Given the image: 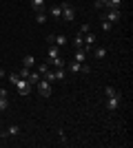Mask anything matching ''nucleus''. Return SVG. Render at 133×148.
Wrapping results in <instances>:
<instances>
[{
  "mask_svg": "<svg viewBox=\"0 0 133 148\" xmlns=\"http://www.w3.org/2000/svg\"><path fill=\"white\" fill-rule=\"evenodd\" d=\"M0 97H9V91H7V88H0Z\"/></svg>",
  "mask_w": 133,
  "mask_h": 148,
  "instance_id": "obj_30",
  "label": "nucleus"
},
{
  "mask_svg": "<svg viewBox=\"0 0 133 148\" xmlns=\"http://www.w3.org/2000/svg\"><path fill=\"white\" fill-rule=\"evenodd\" d=\"M42 77H44L47 82H56V71H47V73H44Z\"/></svg>",
  "mask_w": 133,
  "mask_h": 148,
  "instance_id": "obj_22",
  "label": "nucleus"
},
{
  "mask_svg": "<svg viewBox=\"0 0 133 148\" xmlns=\"http://www.w3.org/2000/svg\"><path fill=\"white\" fill-rule=\"evenodd\" d=\"M82 42H84V47H93V44H95V36H93V31H89V33H84Z\"/></svg>",
  "mask_w": 133,
  "mask_h": 148,
  "instance_id": "obj_10",
  "label": "nucleus"
},
{
  "mask_svg": "<svg viewBox=\"0 0 133 148\" xmlns=\"http://www.w3.org/2000/svg\"><path fill=\"white\" fill-rule=\"evenodd\" d=\"M18 77H20L18 73H11V75H9V82H11V84H16V82H18Z\"/></svg>",
  "mask_w": 133,
  "mask_h": 148,
  "instance_id": "obj_29",
  "label": "nucleus"
},
{
  "mask_svg": "<svg viewBox=\"0 0 133 148\" xmlns=\"http://www.w3.org/2000/svg\"><path fill=\"white\" fill-rule=\"evenodd\" d=\"M38 80H40V73L31 69V71H29V75H27V82H29L31 86H36V82H38Z\"/></svg>",
  "mask_w": 133,
  "mask_h": 148,
  "instance_id": "obj_9",
  "label": "nucleus"
},
{
  "mask_svg": "<svg viewBox=\"0 0 133 148\" xmlns=\"http://www.w3.org/2000/svg\"><path fill=\"white\" fill-rule=\"evenodd\" d=\"M58 139H60V144H62V146H67V135H64V130H58Z\"/></svg>",
  "mask_w": 133,
  "mask_h": 148,
  "instance_id": "obj_24",
  "label": "nucleus"
},
{
  "mask_svg": "<svg viewBox=\"0 0 133 148\" xmlns=\"http://www.w3.org/2000/svg\"><path fill=\"white\" fill-rule=\"evenodd\" d=\"M76 62H80V64L87 62V53H84L82 49H76Z\"/></svg>",
  "mask_w": 133,
  "mask_h": 148,
  "instance_id": "obj_16",
  "label": "nucleus"
},
{
  "mask_svg": "<svg viewBox=\"0 0 133 148\" xmlns=\"http://www.w3.org/2000/svg\"><path fill=\"white\" fill-rule=\"evenodd\" d=\"M60 9H62V20L71 22V20L76 18V9H73V5H71V2H62V5H60Z\"/></svg>",
  "mask_w": 133,
  "mask_h": 148,
  "instance_id": "obj_2",
  "label": "nucleus"
},
{
  "mask_svg": "<svg viewBox=\"0 0 133 148\" xmlns=\"http://www.w3.org/2000/svg\"><path fill=\"white\" fill-rule=\"evenodd\" d=\"M64 75H67L64 69H56V80H64Z\"/></svg>",
  "mask_w": 133,
  "mask_h": 148,
  "instance_id": "obj_25",
  "label": "nucleus"
},
{
  "mask_svg": "<svg viewBox=\"0 0 133 148\" xmlns=\"http://www.w3.org/2000/svg\"><path fill=\"white\" fill-rule=\"evenodd\" d=\"M33 88H38V93L42 95V97H49V95H51V82H47L44 77H40Z\"/></svg>",
  "mask_w": 133,
  "mask_h": 148,
  "instance_id": "obj_1",
  "label": "nucleus"
},
{
  "mask_svg": "<svg viewBox=\"0 0 133 148\" xmlns=\"http://www.w3.org/2000/svg\"><path fill=\"white\" fill-rule=\"evenodd\" d=\"M36 71H38V73H40V77H42V75L47 73V71H49V64H47V62H42V64H38V69H36Z\"/></svg>",
  "mask_w": 133,
  "mask_h": 148,
  "instance_id": "obj_20",
  "label": "nucleus"
},
{
  "mask_svg": "<svg viewBox=\"0 0 133 148\" xmlns=\"http://www.w3.org/2000/svg\"><path fill=\"white\" fill-rule=\"evenodd\" d=\"M104 95H107V97H118V95H120V91H118V88H113V86H107V88H104Z\"/></svg>",
  "mask_w": 133,
  "mask_h": 148,
  "instance_id": "obj_15",
  "label": "nucleus"
},
{
  "mask_svg": "<svg viewBox=\"0 0 133 148\" xmlns=\"http://www.w3.org/2000/svg\"><path fill=\"white\" fill-rule=\"evenodd\" d=\"M31 7H33V11H42L44 9V0H31Z\"/></svg>",
  "mask_w": 133,
  "mask_h": 148,
  "instance_id": "obj_17",
  "label": "nucleus"
},
{
  "mask_svg": "<svg viewBox=\"0 0 133 148\" xmlns=\"http://www.w3.org/2000/svg\"><path fill=\"white\" fill-rule=\"evenodd\" d=\"M93 58L95 60H104V58H107V49H104V47H95L93 49Z\"/></svg>",
  "mask_w": 133,
  "mask_h": 148,
  "instance_id": "obj_11",
  "label": "nucleus"
},
{
  "mask_svg": "<svg viewBox=\"0 0 133 148\" xmlns=\"http://www.w3.org/2000/svg\"><path fill=\"white\" fill-rule=\"evenodd\" d=\"M89 31H91V25H89V22H84V25L80 27V33L84 36V33H89Z\"/></svg>",
  "mask_w": 133,
  "mask_h": 148,
  "instance_id": "obj_27",
  "label": "nucleus"
},
{
  "mask_svg": "<svg viewBox=\"0 0 133 148\" xmlns=\"http://www.w3.org/2000/svg\"><path fill=\"white\" fill-rule=\"evenodd\" d=\"M111 25H113V22H109V20H102V31H104V33H107V31H111Z\"/></svg>",
  "mask_w": 133,
  "mask_h": 148,
  "instance_id": "obj_26",
  "label": "nucleus"
},
{
  "mask_svg": "<svg viewBox=\"0 0 133 148\" xmlns=\"http://www.w3.org/2000/svg\"><path fill=\"white\" fill-rule=\"evenodd\" d=\"M47 64H49V66H53V69H64V60L60 56L58 58H51V60H47Z\"/></svg>",
  "mask_w": 133,
  "mask_h": 148,
  "instance_id": "obj_8",
  "label": "nucleus"
},
{
  "mask_svg": "<svg viewBox=\"0 0 133 148\" xmlns=\"http://www.w3.org/2000/svg\"><path fill=\"white\" fill-rule=\"evenodd\" d=\"M49 16L51 18H62V9H60V5H53L49 9Z\"/></svg>",
  "mask_w": 133,
  "mask_h": 148,
  "instance_id": "obj_13",
  "label": "nucleus"
},
{
  "mask_svg": "<svg viewBox=\"0 0 133 148\" xmlns=\"http://www.w3.org/2000/svg\"><path fill=\"white\" fill-rule=\"evenodd\" d=\"M18 133H20V126H18V124H11V126H9L7 130H2L0 135H2V137H16Z\"/></svg>",
  "mask_w": 133,
  "mask_h": 148,
  "instance_id": "obj_6",
  "label": "nucleus"
},
{
  "mask_svg": "<svg viewBox=\"0 0 133 148\" xmlns=\"http://www.w3.org/2000/svg\"><path fill=\"white\" fill-rule=\"evenodd\" d=\"M13 86L18 88V93H20V95H29V93L33 91V86H31V84H29V82L25 80V77H18V82H16Z\"/></svg>",
  "mask_w": 133,
  "mask_h": 148,
  "instance_id": "obj_3",
  "label": "nucleus"
},
{
  "mask_svg": "<svg viewBox=\"0 0 133 148\" xmlns=\"http://www.w3.org/2000/svg\"><path fill=\"white\" fill-rule=\"evenodd\" d=\"M22 66H25V69H33V66H36V58H33L31 53H27V56L22 58Z\"/></svg>",
  "mask_w": 133,
  "mask_h": 148,
  "instance_id": "obj_7",
  "label": "nucleus"
},
{
  "mask_svg": "<svg viewBox=\"0 0 133 148\" xmlns=\"http://www.w3.org/2000/svg\"><path fill=\"white\" fill-rule=\"evenodd\" d=\"M120 102H122V95H118V97H107V108L109 111H118V108H120Z\"/></svg>",
  "mask_w": 133,
  "mask_h": 148,
  "instance_id": "obj_5",
  "label": "nucleus"
},
{
  "mask_svg": "<svg viewBox=\"0 0 133 148\" xmlns=\"http://www.w3.org/2000/svg\"><path fill=\"white\" fill-rule=\"evenodd\" d=\"M80 69H82V64H80V62H76V60L69 64V71H71V73H80Z\"/></svg>",
  "mask_w": 133,
  "mask_h": 148,
  "instance_id": "obj_19",
  "label": "nucleus"
},
{
  "mask_svg": "<svg viewBox=\"0 0 133 148\" xmlns=\"http://www.w3.org/2000/svg\"><path fill=\"white\" fill-rule=\"evenodd\" d=\"M120 9H109L107 13H102V18L104 20H109V22H118V20H120Z\"/></svg>",
  "mask_w": 133,
  "mask_h": 148,
  "instance_id": "obj_4",
  "label": "nucleus"
},
{
  "mask_svg": "<svg viewBox=\"0 0 133 148\" xmlns=\"http://www.w3.org/2000/svg\"><path fill=\"white\" fill-rule=\"evenodd\" d=\"M36 22H38V25H44V22H47V13L44 11H36Z\"/></svg>",
  "mask_w": 133,
  "mask_h": 148,
  "instance_id": "obj_18",
  "label": "nucleus"
},
{
  "mask_svg": "<svg viewBox=\"0 0 133 148\" xmlns=\"http://www.w3.org/2000/svg\"><path fill=\"white\" fill-rule=\"evenodd\" d=\"M47 56H49V60H51V58H58V56H60V47H56V44H49Z\"/></svg>",
  "mask_w": 133,
  "mask_h": 148,
  "instance_id": "obj_14",
  "label": "nucleus"
},
{
  "mask_svg": "<svg viewBox=\"0 0 133 148\" xmlns=\"http://www.w3.org/2000/svg\"><path fill=\"white\" fill-rule=\"evenodd\" d=\"M80 73H91V66H89L87 62H82V69H80Z\"/></svg>",
  "mask_w": 133,
  "mask_h": 148,
  "instance_id": "obj_28",
  "label": "nucleus"
},
{
  "mask_svg": "<svg viewBox=\"0 0 133 148\" xmlns=\"http://www.w3.org/2000/svg\"><path fill=\"white\" fill-rule=\"evenodd\" d=\"M53 44H56V47H67V44H69V38L67 36H53Z\"/></svg>",
  "mask_w": 133,
  "mask_h": 148,
  "instance_id": "obj_12",
  "label": "nucleus"
},
{
  "mask_svg": "<svg viewBox=\"0 0 133 148\" xmlns=\"http://www.w3.org/2000/svg\"><path fill=\"white\" fill-rule=\"evenodd\" d=\"M82 33H78V36L76 38H73V47H76V49H80V47H82Z\"/></svg>",
  "mask_w": 133,
  "mask_h": 148,
  "instance_id": "obj_21",
  "label": "nucleus"
},
{
  "mask_svg": "<svg viewBox=\"0 0 133 148\" xmlns=\"http://www.w3.org/2000/svg\"><path fill=\"white\" fill-rule=\"evenodd\" d=\"M9 108V97H0V111H7Z\"/></svg>",
  "mask_w": 133,
  "mask_h": 148,
  "instance_id": "obj_23",
  "label": "nucleus"
},
{
  "mask_svg": "<svg viewBox=\"0 0 133 148\" xmlns=\"http://www.w3.org/2000/svg\"><path fill=\"white\" fill-rule=\"evenodd\" d=\"M0 77H5V71H2V66H0Z\"/></svg>",
  "mask_w": 133,
  "mask_h": 148,
  "instance_id": "obj_31",
  "label": "nucleus"
}]
</instances>
